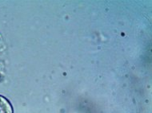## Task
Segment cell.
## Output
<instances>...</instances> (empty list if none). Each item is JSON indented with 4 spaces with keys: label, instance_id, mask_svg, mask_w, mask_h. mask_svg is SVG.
Returning <instances> with one entry per match:
<instances>
[{
    "label": "cell",
    "instance_id": "cell-1",
    "mask_svg": "<svg viewBox=\"0 0 152 113\" xmlns=\"http://www.w3.org/2000/svg\"><path fill=\"white\" fill-rule=\"evenodd\" d=\"M0 113H14L13 106L6 97L0 95Z\"/></svg>",
    "mask_w": 152,
    "mask_h": 113
}]
</instances>
